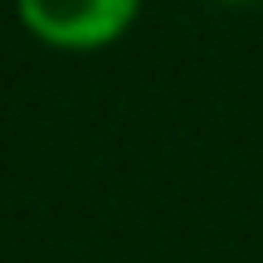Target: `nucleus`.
Instances as JSON below:
<instances>
[{
    "instance_id": "1",
    "label": "nucleus",
    "mask_w": 263,
    "mask_h": 263,
    "mask_svg": "<svg viewBox=\"0 0 263 263\" xmlns=\"http://www.w3.org/2000/svg\"><path fill=\"white\" fill-rule=\"evenodd\" d=\"M29 39L59 54H98L132 34L141 0H15Z\"/></svg>"
},
{
    "instance_id": "2",
    "label": "nucleus",
    "mask_w": 263,
    "mask_h": 263,
    "mask_svg": "<svg viewBox=\"0 0 263 263\" xmlns=\"http://www.w3.org/2000/svg\"><path fill=\"white\" fill-rule=\"evenodd\" d=\"M215 5H258V0H215Z\"/></svg>"
}]
</instances>
